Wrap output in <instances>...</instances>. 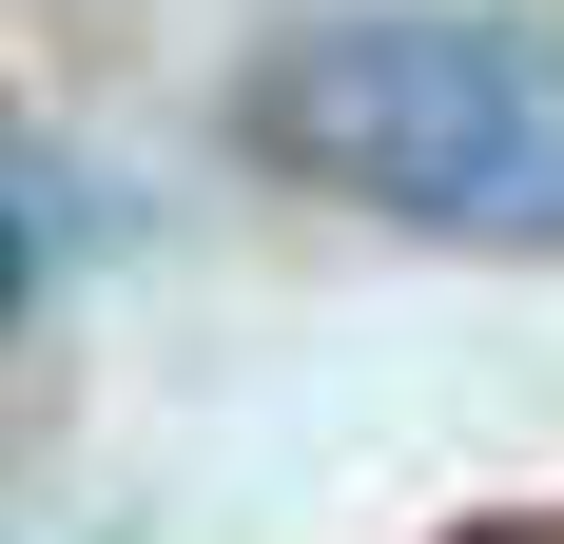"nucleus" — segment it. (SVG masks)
Here are the masks:
<instances>
[{"instance_id": "obj_1", "label": "nucleus", "mask_w": 564, "mask_h": 544, "mask_svg": "<svg viewBox=\"0 0 564 544\" xmlns=\"http://www.w3.org/2000/svg\"><path fill=\"white\" fill-rule=\"evenodd\" d=\"M253 156L350 195L390 233H467V253H564V20H487V0H370V20H292L253 78Z\"/></svg>"}]
</instances>
